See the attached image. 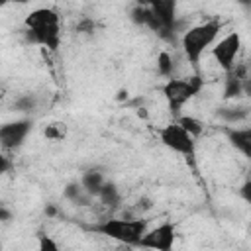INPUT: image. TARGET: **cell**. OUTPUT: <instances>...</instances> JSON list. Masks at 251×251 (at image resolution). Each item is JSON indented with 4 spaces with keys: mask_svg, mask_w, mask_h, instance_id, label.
Instances as JSON below:
<instances>
[{
    "mask_svg": "<svg viewBox=\"0 0 251 251\" xmlns=\"http://www.w3.org/2000/svg\"><path fill=\"white\" fill-rule=\"evenodd\" d=\"M10 220H12V212L6 206H0V222L2 224H8Z\"/></svg>",
    "mask_w": 251,
    "mask_h": 251,
    "instance_id": "obj_24",
    "label": "cell"
},
{
    "mask_svg": "<svg viewBox=\"0 0 251 251\" xmlns=\"http://www.w3.org/2000/svg\"><path fill=\"white\" fill-rule=\"evenodd\" d=\"M135 2H139V4H145V2H147V0H135Z\"/></svg>",
    "mask_w": 251,
    "mask_h": 251,
    "instance_id": "obj_29",
    "label": "cell"
},
{
    "mask_svg": "<svg viewBox=\"0 0 251 251\" xmlns=\"http://www.w3.org/2000/svg\"><path fill=\"white\" fill-rule=\"evenodd\" d=\"M204 88V78L200 75H190V76H171L163 84V96L167 100V106L175 118L180 116V110L184 108L186 102H190L200 90Z\"/></svg>",
    "mask_w": 251,
    "mask_h": 251,
    "instance_id": "obj_4",
    "label": "cell"
},
{
    "mask_svg": "<svg viewBox=\"0 0 251 251\" xmlns=\"http://www.w3.org/2000/svg\"><path fill=\"white\" fill-rule=\"evenodd\" d=\"M10 169H12V163H10V157H8V155H4V157H0V173H10Z\"/></svg>",
    "mask_w": 251,
    "mask_h": 251,
    "instance_id": "obj_23",
    "label": "cell"
},
{
    "mask_svg": "<svg viewBox=\"0 0 251 251\" xmlns=\"http://www.w3.org/2000/svg\"><path fill=\"white\" fill-rule=\"evenodd\" d=\"M63 196H65V200H69V202L75 204V206H90V204L94 202V196L82 186L80 180L69 182V184L63 188Z\"/></svg>",
    "mask_w": 251,
    "mask_h": 251,
    "instance_id": "obj_12",
    "label": "cell"
},
{
    "mask_svg": "<svg viewBox=\"0 0 251 251\" xmlns=\"http://www.w3.org/2000/svg\"><path fill=\"white\" fill-rule=\"evenodd\" d=\"M37 245H39V249L41 251H57L59 249V245L49 237V235H37Z\"/></svg>",
    "mask_w": 251,
    "mask_h": 251,
    "instance_id": "obj_20",
    "label": "cell"
},
{
    "mask_svg": "<svg viewBox=\"0 0 251 251\" xmlns=\"http://www.w3.org/2000/svg\"><path fill=\"white\" fill-rule=\"evenodd\" d=\"M239 49H241V35H239V31H229L226 37L216 41L210 51H212L214 61L220 65V69L229 73L235 67V59L239 55Z\"/></svg>",
    "mask_w": 251,
    "mask_h": 251,
    "instance_id": "obj_6",
    "label": "cell"
},
{
    "mask_svg": "<svg viewBox=\"0 0 251 251\" xmlns=\"http://www.w3.org/2000/svg\"><path fill=\"white\" fill-rule=\"evenodd\" d=\"M245 67H233L229 73H226V80H224V100H235L239 96H243V82H245Z\"/></svg>",
    "mask_w": 251,
    "mask_h": 251,
    "instance_id": "obj_10",
    "label": "cell"
},
{
    "mask_svg": "<svg viewBox=\"0 0 251 251\" xmlns=\"http://www.w3.org/2000/svg\"><path fill=\"white\" fill-rule=\"evenodd\" d=\"M157 73L165 78H171L173 73H175V61H173V55L169 51H161L157 55Z\"/></svg>",
    "mask_w": 251,
    "mask_h": 251,
    "instance_id": "obj_16",
    "label": "cell"
},
{
    "mask_svg": "<svg viewBox=\"0 0 251 251\" xmlns=\"http://www.w3.org/2000/svg\"><path fill=\"white\" fill-rule=\"evenodd\" d=\"M226 137L235 151L251 161V122L245 127H226Z\"/></svg>",
    "mask_w": 251,
    "mask_h": 251,
    "instance_id": "obj_9",
    "label": "cell"
},
{
    "mask_svg": "<svg viewBox=\"0 0 251 251\" xmlns=\"http://www.w3.org/2000/svg\"><path fill=\"white\" fill-rule=\"evenodd\" d=\"M243 94H245V96H251V75L245 76V82H243Z\"/></svg>",
    "mask_w": 251,
    "mask_h": 251,
    "instance_id": "obj_25",
    "label": "cell"
},
{
    "mask_svg": "<svg viewBox=\"0 0 251 251\" xmlns=\"http://www.w3.org/2000/svg\"><path fill=\"white\" fill-rule=\"evenodd\" d=\"M176 122H178L184 129H188L194 137H198V135L202 133V129H204L202 122H200V120H196L194 116H178V118H176Z\"/></svg>",
    "mask_w": 251,
    "mask_h": 251,
    "instance_id": "obj_17",
    "label": "cell"
},
{
    "mask_svg": "<svg viewBox=\"0 0 251 251\" xmlns=\"http://www.w3.org/2000/svg\"><path fill=\"white\" fill-rule=\"evenodd\" d=\"M80 182H82V186H84L94 198H98V194H100V190H102V186H104V182H106V176H104V173H102L98 167H90V169H86V171L80 175Z\"/></svg>",
    "mask_w": 251,
    "mask_h": 251,
    "instance_id": "obj_13",
    "label": "cell"
},
{
    "mask_svg": "<svg viewBox=\"0 0 251 251\" xmlns=\"http://www.w3.org/2000/svg\"><path fill=\"white\" fill-rule=\"evenodd\" d=\"M249 114L251 110L247 106H241V104H226V106H218L214 116L218 120H222L224 124H241V122H247L249 120Z\"/></svg>",
    "mask_w": 251,
    "mask_h": 251,
    "instance_id": "obj_11",
    "label": "cell"
},
{
    "mask_svg": "<svg viewBox=\"0 0 251 251\" xmlns=\"http://www.w3.org/2000/svg\"><path fill=\"white\" fill-rule=\"evenodd\" d=\"M24 35L31 45H41L49 51L61 47V16L55 8H35L24 20Z\"/></svg>",
    "mask_w": 251,
    "mask_h": 251,
    "instance_id": "obj_1",
    "label": "cell"
},
{
    "mask_svg": "<svg viewBox=\"0 0 251 251\" xmlns=\"http://www.w3.org/2000/svg\"><path fill=\"white\" fill-rule=\"evenodd\" d=\"M12 108H14L16 112H20V114H29V112H33V110L37 108V96L31 94V92L20 94V96L14 100Z\"/></svg>",
    "mask_w": 251,
    "mask_h": 251,
    "instance_id": "obj_15",
    "label": "cell"
},
{
    "mask_svg": "<svg viewBox=\"0 0 251 251\" xmlns=\"http://www.w3.org/2000/svg\"><path fill=\"white\" fill-rule=\"evenodd\" d=\"M45 216H47V218H55V216H57L55 204H47V206H45Z\"/></svg>",
    "mask_w": 251,
    "mask_h": 251,
    "instance_id": "obj_26",
    "label": "cell"
},
{
    "mask_svg": "<svg viewBox=\"0 0 251 251\" xmlns=\"http://www.w3.org/2000/svg\"><path fill=\"white\" fill-rule=\"evenodd\" d=\"M153 208V200L149 198V196H141V198H137V202H135V210L137 212H147V210H151Z\"/></svg>",
    "mask_w": 251,
    "mask_h": 251,
    "instance_id": "obj_22",
    "label": "cell"
},
{
    "mask_svg": "<svg viewBox=\"0 0 251 251\" xmlns=\"http://www.w3.org/2000/svg\"><path fill=\"white\" fill-rule=\"evenodd\" d=\"M8 2H14V4H27V2H31V0H8Z\"/></svg>",
    "mask_w": 251,
    "mask_h": 251,
    "instance_id": "obj_28",
    "label": "cell"
},
{
    "mask_svg": "<svg viewBox=\"0 0 251 251\" xmlns=\"http://www.w3.org/2000/svg\"><path fill=\"white\" fill-rule=\"evenodd\" d=\"M159 141L173 153L184 157L186 161H194L196 157V137L184 129L176 120L169 122L159 129Z\"/></svg>",
    "mask_w": 251,
    "mask_h": 251,
    "instance_id": "obj_5",
    "label": "cell"
},
{
    "mask_svg": "<svg viewBox=\"0 0 251 251\" xmlns=\"http://www.w3.org/2000/svg\"><path fill=\"white\" fill-rule=\"evenodd\" d=\"M176 239V229L173 222H163L151 229L145 231V235L139 241V247H149L157 251H171Z\"/></svg>",
    "mask_w": 251,
    "mask_h": 251,
    "instance_id": "obj_8",
    "label": "cell"
},
{
    "mask_svg": "<svg viewBox=\"0 0 251 251\" xmlns=\"http://www.w3.org/2000/svg\"><path fill=\"white\" fill-rule=\"evenodd\" d=\"M75 29H76V33L90 35V33H94V29H96V22H94L92 18H80V20L76 22Z\"/></svg>",
    "mask_w": 251,
    "mask_h": 251,
    "instance_id": "obj_19",
    "label": "cell"
},
{
    "mask_svg": "<svg viewBox=\"0 0 251 251\" xmlns=\"http://www.w3.org/2000/svg\"><path fill=\"white\" fill-rule=\"evenodd\" d=\"M98 200L106 208H110V210L120 208V204H122V192H120L118 184L114 180H106L104 186H102V190H100V194H98Z\"/></svg>",
    "mask_w": 251,
    "mask_h": 251,
    "instance_id": "obj_14",
    "label": "cell"
},
{
    "mask_svg": "<svg viewBox=\"0 0 251 251\" xmlns=\"http://www.w3.org/2000/svg\"><path fill=\"white\" fill-rule=\"evenodd\" d=\"M147 229H149L147 220L141 216L139 218H108L90 227V231H96L100 235H106L129 247H139V241Z\"/></svg>",
    "mask_w": 251,
    "mask_h": 251,
    "instance_id": "obj_3",
    "label": "cell"
},
{
    "mask_svg": "<svg viewBox=\"0 0 251 251\" xmlns=\"http://www.w3.org/2000/svg\"><path fill=\"white\" fill-rule=\"evenodd\" d=\"M33 129V120L31 118H18L12 122H6L0 127V143L4 151H14L24 145L25 137Z\"/></svg>",
    "mask_w": 251,
    "mask_h": 251,
    "instance_id": "obj_7",
    "label": "cell"
},
{
    "mask_svg": "<svg viewBox=\"0 0 251 251\" xmlns=\"http://www.w3.org/2000/svg\"><path fill=\"white\" fill-rule=\"evenodd\" d=\"M222 29V22L218 20H208L196 25H190L182 35H180V49L186 57V61L192 67H198L202 55L212 49V45L216 43L218 35Z\"/></svg>",
    "mask_w": 251,
    "mask_h": 251,
    "instance_id": "obj_2",
    "label": "cell"
},
{
    "mask_svg": "<svg viewBox=\"0 0 251 251\" xmlns=\"http://www.w3.org/2000/svg\"><path fill=\"white\" fill-rule=\"evenodd\" d=\"M239 196H241V200H243L245 204H249V208H251V178L245 180V182L239 186Z\"/></svg>",
    "mask_w": 251,
    "mask_h": 251,
    "instance_id": "obj_21",
    "label": "cell"
},
{
    "mask_svg": "<svg viewBox=\"0 0 251 251\" xmlns=\"http://www.w3.org/2000/svg\"><path fill=\"white\" fill-rule=\"evenodd\" d=\"M43 135H45L49 141H61V139L67 135V126L61 124V122H53V124H49V126L43 129Z\"/></svg>",
    "mask_w": 251,
    "mask_h": 251,
    "instance_id": "obj_18",
    "label": "cell"
},
{
    "mask_svg": "<svg viewBox=\"0 0 251 251\" xmlns=\"http://www.w3.org/2000/svg\"><path fill=\"white\" fill-rule=\"evenodd\" d=\"M237 6H241L243 10H251V0H233Z\"/></svg>",
    "mask_w": 251,
    "mask_h": 251,
    "instance_id": "obj_27",
    "label": "cell"
}]
</instances>
